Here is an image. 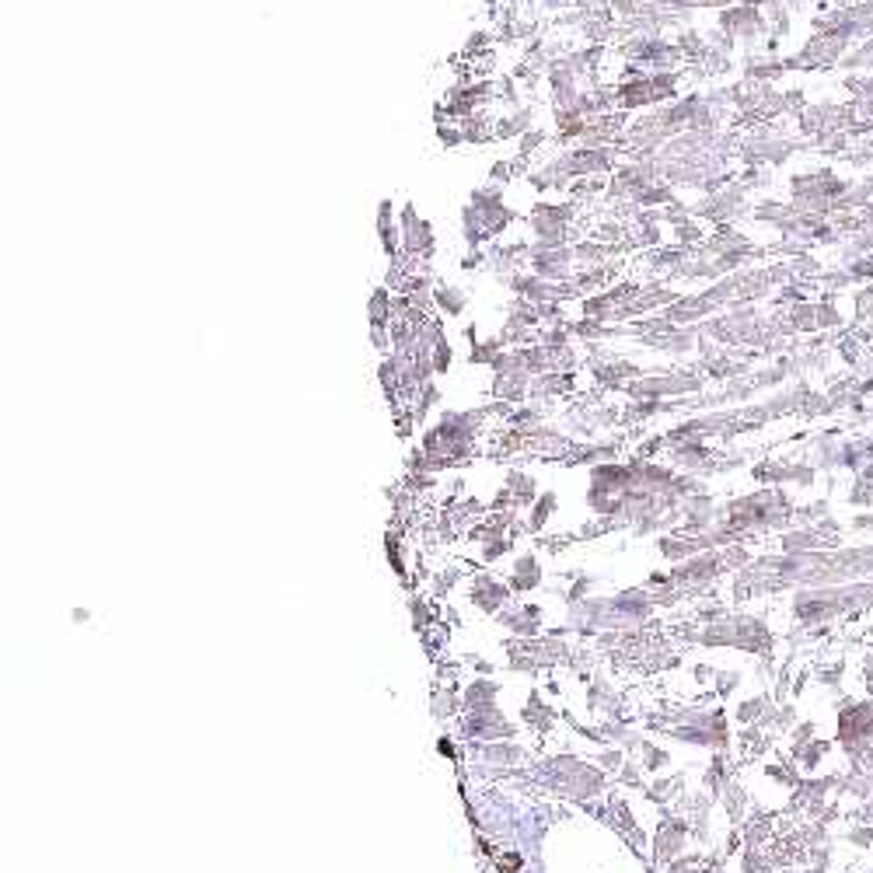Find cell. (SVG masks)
I'll list each match as a JSON object with an SVG mask.
<instances>
[{
  "mask_svg": "<svg viewBox=\"0 0 873 873\" xmlns=\"http://www.w3.org/2000/svg\"><path fill=\"white\" fill-rule=\"evenodd\" d=\"M461 273H486V248H468L458 259Z\"/></svg>",
  "mask_w": 873,
  "mask_h": 873,
  "instance_id": "cell-17",
  "label": "cell"
},
{
  "mask_svg": "<svg viewBox=\"0 0 873 873\" xmlns=\"http://www.w3.org/2000/svg\"><path fill=\"white\" fill-rule=\"evenodd\" d=\"M454 364V346L447 343V336L440 339V343L434 346V374H447Z\"/></svg>",
  "mask_w": 873,
  "mask_h": 873,
  "instance_id": "cell-19",
  "label": "cell"
},
{
  "mask_svg": "<svg viewBox=\"0 0 873 873\" xmlns=\"http://www.w3.org/2000/svg\"><path fill=\"white\" fill-rule=\"evenodd\" d=\"M524 234L531 241H552V245H573V234L584 231V210L573 200H535L524 214Z\"/></svg>",
  "mask_w": 873,
  "mask_h": 873,
  "instance_id": "cell-1",
  "label": "cell"
},
{
  "mask_svg": "<svg viewBox=\"0 0 873 873\" xmlns=\"http://www.w3.org/2000/svg\"><path fill=\"white\" fill-rule=\"evenodd\" d=\"M468 203H472L475 210L482 214V220H486V231L493 241H500L503 234L510 231V227L517 224V210L507 203V186H496V182H486V186H475L472 193H468Z\"/></svg>",
  "mask_w": 873,
  "mask_h": 873,
  "instance_id": "cell-3",
  "label": "cell"
},
{
  "mask_svg": "<svg viewBox=\"0 0 873 873\" xmlns=\"http://www.w3.org/2000/svg\"><path fill=\"white\" fill-rule=\"evenodd\" d=\"M399 227H402V255L416 266H430L437 259V227L427 217H420L413 200L399 207Z\"/></svg>",
  "mask_w": 873,
  "mask_h": 873,
  "instance_id": "cell-2",
  "label": "cell"
},
{
  "mask_svg": "<svg viewBox=\"0 0 873 873\" xmlns=\"http://www.w3.org/2000/svg\"><path fill=\"white\" fill-rule=\"evenodd\" d=\"M524 255H528V238L524 241H489L486 245V276L496 283H507L517 269H524Z\"/></svg>",
  "mask_w": 873,
  "mask_h": 873,
  "instance_id": "cell-5",
  "label": "cell"
},
{
  "mask_svg": "<svg viewBox=\"0 0 873 873\" xmlns=\"http://www.w3.org/2000/svg\"><path fill=\"white\" fill-rule=\"evenodd\" d=\"M549 144H552V133H545V130H538V126H535V130H528L521 140H517V154H521V158L535 161L538 151H545Z\"/></svg>",
  "mask_w": 873,
  "mask_h": 873,
  "instance_id": "cell-13",
  "label": "cell"
},
{
  "mask_svg": "<svg viewBox=\"0 0 873 873\" xmlns=\"http://www.w3.org/2000/svg\"><path fill=\"white\" fill-rule=\"evenodd\" d=\"M374 234H378V245L385 252V259H399L402 255V227H399V207H395L392 196H381L374 203Z\"/></svg>",
  "mask_w": 873,
  "mask_h": 873,
  "instance_id": "cell-6",
  "label": "cell"
},
{
  "mask_svg": "<svg viewBox=\"0 0 873 873\" xmlns=\"http://www.w3.org/2000/svg\"><path fill=\"white\" fill-rule=\"evenodd\" d=\"M570 4L577 7V11L591 14V11H598V7H601V0H570Z\"/></svg>",
  "mask_w": 873,
  "mask_h": 873,
  "instance_id": "cell-21",
  "label": "cell"
},
{
  "mask_svg": "<svg viewBox=\"0 0 873 873\" xmlns=\"http://www.w3.org/2000/svg\"><path fill=\"white\" fill-rule=\"evenodd\" d=\"M622 248L612 245V241L601 238H577L573 241V255H577V269H591V266H605V262L619 259Z\"/></svg>",
  "mask_w": 873,
  "mask_h": 873,
  "instance_id": "cell-9",
  "label": "cell"
},
{
  "mask_svg": "<svg viewBox=\"0 0 873 873\" xmlns=\"http://www.w3.org/2000/svg\"><path fill=\"white\" fill-rule=\"evenodd\" d=\"M521 175H517V165L514 158H500L493 161V168H489V182H496V186H510V182H517Z\"/></svg>",
  "mask_w": 873,
  "mask_h": 873,
  "instance_id": "cell-15",
  "label": "cell"
},
{
  "mask_svg": "<svg viewBox=\"0 0 873 873\" xmlns=\"http://www.w3.org/2000/svg\"><path fill=\"white\" fill-rule=\"evenodd\" d=\"M458 231H461V241H465V248H486L489 241V231H486V220H482L479 210L472 207V203H465L458 214Z\"/></svg>",
  "mask_w": 873,
  "mask_h": 873,
  "instance_id": "cell-11",
  "label": "cell"
},
{
  "mask_svg": "<svg viewBox=\"0 0 873 873\" xmlns=\"http://www.w3.org/2000/svg\"><path fill=\"white\" fill-rule=\"evenodd\" d=\"M367 322L371 329H392L395 322V290L388 283L371 290V301H367Z\"/></svg>",
  "mask_w": 873,
  "mask_h": 873,
  "instance_id": "cell-10",
  "label": "cell"
},
{
  "mask_svg": "<svg viewBox=\"0 0 873 873\" xmlns=\"http://www.w3.org/2000/svg\"><path fill=\"white\" fill-rule=\"evenodd\" d=\"M468 308V294L458 283H437V315L440 318H461Z\"/></svg>",
  "mask_w": 873,
  "mask_h": 873,
  "instance_id": "cell-12",
  "label": "cell"
},
{
  "mask_svg": "<svg viewBox=\"0 0 873 873\" xmlns=\"http://www.w3.org/2000/svg\"><path fill=\"white\" fill-rule=\"evenodd\" d=\"M437 140L444 151H451V147H461L465 144V130H461V123H437Z\"/></svg>",
  "mask_w": 873,
  "mask_h": 873,
  "instance_id": "cell-16",
  "label": "cell"
},
{
  "mask_svg": "<svg viewBox=\"0 0 873 873\" xmlns=\"http://www.w3.org/2000/svg\"><path fill=\"white\" fill-rule=\"evenodd\" d=\"M489 49H493V32H489V28H475L465 39V46H461V60H479Z\"/></svg>",
  "mask_w": 873,
  "mask_h": 873,
  "instance_id": "cell-14",
  "label": "cell"
},
{
  "mask_svg": "<svg viewBox=\"0 0 873 873\" xmlns=\"http://www.w3.org/2000/svg\"><path fill=\"white\" fill-rule=\"evenodd\" d=\"M528 130H535V105L524 102L517 109H500L493 116V140L503 144V140H521Z\"/></svg>",
  "mask_w": 873,
  "mask_h": 873,
  "instance_id": "cell-8",
  "label": "cell"
},
{
  "mask_svg": "<svg viewBox=\"0 0 873 873\" xmlns=\"http://www.w3.org/2000/svg\"><path fill=\"white\" fill-rule=\"evenodd\" d=\"M640 4H643V0H601V7H605V11L612 14V18H619V21L633 18V14L640 11Z\"/></svg>",
  "mask_w": 873,
  "mask_h": 873,
  "instance_id": "cell-18",
  "label": "cell"
},
{
  "mask_svg": "<svg viewBox=\"0 0 873 873\" xmlns=\"http://www.w3.org/2000/svg\"><path fill=\"white\" fill-rule=\"evenodd\" d=\"M524 269L545 276L552 283H566L577 273V255L573 245H552V241H528V255H524Z\"/></svg>",
  "mask_w": 873,
  "mask_h": 873,
  "instance_id": "cell-4",
  "label": "cell"
},
{
  "mask_svg": "<svg viewBox=\"0 0 873 873\" xmlns=\"http://www.w3.org/2000/svg\"><path fill=\"white\" fill-rule=\"evenodd\" d=\"M524 4L531 7V11H545L549 14V18H556V14H563V11H570V0H524Z\"/></svg>",
  "mask_w": 873,
  "mask_h": 873,
  "instance_id": "cell-20",
  "label": "cell"
},
{
  "mask_svg": "<svg viewBox=\"0 0 873 873\" xmlns=\"http://www.w3.org/2000/svg\"><path fill=\"white\" fill-rule=\"evenodd\" d=\"M503 287H507L517 301H528V304H545V301H556L559 297V283L545 280V276L531 273V269H517Z\"/></svg>",
  "mask_w": 873,
  "mask_h": 873,
  "instance_id": "cell-7",
  "label": "cell"
}]
</instances>
